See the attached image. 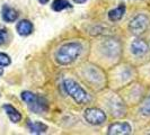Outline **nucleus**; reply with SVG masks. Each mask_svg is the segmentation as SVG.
I'll return each mask as SVG.
<instances>
[{
	"mask_svg": "<svg viewBox=\"0 0 150 135\" xmlns=\"http://www.w3.org/2000/svg\"><path fill=\"white\" fill-rule=\"evenodd\" d=\"M83 52V46L78 42H69L61 45L54 54V60L60 65H69L74 63Z\"/></svg>",
	"mask_w": 150,
	"mask_h": 135,
	"instance_id": "nucleus-1",
	"label": "nucleus"
},
{
	"mask_svg": "<svg viewBox=\"0 0 150 135\" xmlns=\"http://www.w3.org/2000/svg\"><path fill=\"white\" fill-rule=\"evenodd\" d=\"M62 87H63V90L66 91V94L72 98L76 104L78 105L87 104L91 100L88 92L74 79H70V78L64 79L62 82Z\"/></svg>",
	"mask_w": 150,
	"mask_h": 135,
	"instance_id": "nucleus-2",
	"label": "nucleus"
},
{
	"mask_svg": "<svg viewBox=\"0 0 150 135\" xmlns=\"http://www.w3.org/2000/svg\"><path fill=\"white\" fill-rule=\"evenodd\" d=\"M21 97H22L23 101H25L27 104L30 112H35V114H43V112H47V109H49V103L42 96H38L30 91H23Z\"/></svg>",
	"mask_w": 150,
	"mask_h": 135,
	"instance_id": "nucleus-3",
	"label": "nucleus"
},
{
	"mask_svg": "<svg viewBox=\"0 0 150 135\" xmlns=\"http://www.w3.org/2000/svg\"><path fill=\"white\" fill-rule=\"evenodd\" d=\"M150 25V18L146 14H138L129 22V30L133 35H140L148 30Z\"/></svg>",
	"mask_w": 150,
	"mask_h": 135,
	"instance_id": "nucleus-4",
	"label": "nucleus"
},
{
	"mask_svg": "<svg viewBox=\"0 0 150 135\" xmlns=\"http://www.w3.org/2000/svg\"><path fill=\"white\" fill-rule=\"evenodd\" d=\"M83 118L85 120L93 125V126H99L104 124L106 120V114L102 109L96 107H89L83 112Z\"/></svg>",
	"mask_w": 150,
	"mask_h": 135,
	"instance_id": "nucleus-5",
	"label": "nucleus"
},
{
	"mask_svg": "<svg viewBox=\"0 0 150 135\" xmlns=\"http://www.w3.org/2000/svg\"><path fill=\"white\" fill-rule=\"evenodd\" d=\"M100 49H102V51L106 56L113 59V58H116V56L120 55L121 43L115 38H108V39H106L102 43Z\"/></svg>",
	"mask_w": 150,
	"mask_h": 135,
	"instance_id": "nucleus-6",
	"label": "nucleus"
},
{
	"mask_svg": "<svg viewBox=\"0 0 150 135\" xmlns=\"http://www.w3.org/2000/svg\"><path fill=\"white\" fill-rule=\"evenodd\" d=\"M132 133V126L128 122H117L113 123L107 128L108 135H128Z\"/></svg>",
	"mask_w": 150,
	"mask_h": 135,
	"instance_id": "nucleus-7",
	"label": "nucleus"
},
{
	"mask_svg": "<svg viewBox=\"0 0 150 135\" xmlns=\"http://www.w3.org/2000/svg\"><path fill=\"white\" fill-rule=\"evenodd\" d=\"M130 49H131V53L133 55H135V56H142V55H144L146 53L149 51V45H148V43L146 41L137 38V39H134L131 43Z\"/></svg>",
	"mask_w": 150,
	"mask_h": 135,
	"instance_id": "nucleus-8",
	"label": "nucleus"
},
{
	"mask_svg": "<svg viewBox=\"0 0 150 135\" xmlns=\"http://www.w3.org/2000/svg\"><path fill=\"white\" fill-rule=\"evenodd\" d=\"M108 107H110V109L112 112L113 116L122 117V116L125 115V107L123 105V103L117 98H113L112 100L110 101V104H108Z\"/></svg>",
	"mask_w": 150,
	"mask_h": 135,
	"instance_id": "nucleus-9",
	"label": "nucleus"
},
{
	"mask_svg": "<svg viewBox=\"0 0 150 135\" xmlns=\"http://www.w3.org/2000/svg\"><path fill=\"white\" fill-rule=\"evenodd\" d=\"M16 30H17V33L19 35H22V36H28V35H30L33 33L34 27H33V24L30 20L23 19V20H21V22L17 24Z\"/></svg>",
	"mask_w": 150,
	"mask_h": 135,
	"instance_id": "nucleus-10",
	"label": "nucleus"
},
{
	"mask_svg": "<svg viewBox=\"0 0 150 135\" xmlns=\"http://www.w3.org/2000/svg\"><path fill=\"white\" fill-rule=\"evenodd\" d=\"M2 109L5 110V112L9 117V120H11L13 123H18V122L22 120V114L18 112L14 106L9 105V104H5L2 106Z\"/></svg>",
	"mask_w": 150,
	"mask_h": 135,
	"instance_id": "nucleus-11",
	"label": "nucleus"
},
{
	"mask_svg": "<svg viewBox=\"0 0 150 135\" xmlns=\"http://www.w3.org/2000/svg\"><path fill=\"white\" fill-rule=\"evenodd\" d=\"M1 16H2V19L6 22H14L15 20H17V18H18V13L16 11L14 8L5 5V6L2 7Z\"/></svg>",
	"mask_w": 150,
	"mask_h": 135,
	"instance_id": "nucleus-12",
	"label": "nucleus"
},
{
	"mask_svg": "<svg viewBox=\"0 0 150 135\" xmlns=\"http://www.w3.org/2000/svg\"><path fill=\"white\" fill-rule=\"evenodd\" d=\"M125 14V6L124 5H120L117 6L116 8L112 9L110 13H108V19L111 22H119L123 18V16Z\"/></svg>",
	"mask_w": 150,
	"mask_h": 135,
	"instance_id": "nucleus-13",
	"label": "nucleus"
},
{
	"mask_svg": "<svg viewBox=\"0 0 150 135\" xmlns=\"http://www.w3.org/2000/svg\"><path fill=\"white\" fill-rule=\"evenodd\" d=\"M27 127L33 134H42L47 131V125H45L41 122H28Z\"/></svg>",
	"mask_w": 150,
	"mask_h": 135,
	"instance_id": "nucleus-14",
	"label": "nucleus"
},
{
	"mask_svg": "<svg viewBox=\"0 0 150 135\" xmlns=\"http://www.w3.org/2000/svg\"><path fill=\"white\" fill-rule=\"evenodd\" d=\"M51 7H52L54 11L59 13V11H62V10H64L67 8H70L71 5H70L69 0H53Z\"/></svg>",
	"mask_w": 150,
	"mask_h": 135,
	"instance_id": "nucleus-15",
	"label": "nucleus"
},
{
	"mask_svg": "<svg viewBox=\"0 0 150 135\" xmlns=\"http://www.w3.org/2000/svg\"><path fill=\"white\" fill-rule=\"evenodd\" d=\"M140 114L143 116H150V96L143 101L140 107Z\"/></svg>",
	"mask_w": 150,
	"mask_h": 135,
	"instance_id": "nucleus-16",
	"label": "nucleus"
},
{
	"mask_svg": "<svg viewBox=\"0 0 150 135\" xmlns=\"http://www.w3.org/2000/svg\"><path fill=\"white\" fill-rule=\"evenodd\" d=\"M11 63V60L6 53L0 52V67H8Z\"/></svg>",
	"mask_w": 150,
	"mask_h": 135,
	"instance_id": "nucleus-17",
	"label": "nucleus"
},
{
	"mask_svg": "<svg viewBox=\"0 0 150 135\" xmlns=\"http://www.w3.org/2000/svg\"><path fill=\"white\" fill-rule=\"evenodd\" d=\"M7 30L5 28V27H2V26H0V45H2L5 42H6V39H7Z\"/></svg>",
	"mask_w": 150,
	"mask_h": 135,
	"instance_id": "nucleus-18",
	"label": "nucleus"
},
{
	"mask_svg": "<svg viewBox=\"0 0 150 135\" xmlns=\"http://www.w3.org/2000/svg\"><path fill=\"white\" fill-rule=\"evenodd\" d=\"M74 1H75L76 4H79L80 5V4H85L87 0H74Z\"/></svg>",
	"mask_w": 150,
	"mask_h": 135,
	"instance_id": "nucleus-19",
	"label": "nucleus"
},
{
	"mask_svg": "<svg viewBox=\"0 0 150 135\" xmlns=\"http://www.w3.org/2000/svg\"><path fill=\"white\" fill-rule=\"evenodd\" d=\"M49 1H50V0H38V2H40V4H42V5H46Z\"/></svg>",
	"mask_w": 150,
	"mask_h": 135,
	"instance_id": "nucleus-20",
	"label": "nucleus"
},
{
	"mask_svg": "<svg viewBox=\"0 0 150 135\" xmlns=\"http://www.w3.org/2000/svg\"><path fill=\"white\" fill-rule=\"evenodd\" d=\"M2 75H4V69L0 67V77H1Z\"/></svg>",
	"mask_w": 150,
	"mask_h": 135,
	"instance_id": "nucleus-21",
	"label": "nucleus"
},
{
	"mask_svg": "<svg viewBox=\"0 0 150 135\" xmlns=\"http://www.w3.org/2000/svg\"><path fill=\"white\" fill-rule=\"evenodd\" d=\"M0 97H1V95H0Z\"/></svg>",
	"mask_w": 150,
	"mask_h": 135,
	"instance_id": "nucleus-22",
	"label": "nucleus"
}]
</instances>
